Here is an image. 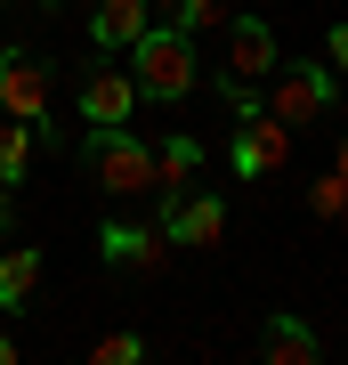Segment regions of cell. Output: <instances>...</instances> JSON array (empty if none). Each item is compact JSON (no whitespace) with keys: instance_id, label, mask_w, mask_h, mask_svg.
<instances>
[{"instance_id":"cell-1","label":"cell","mask_w":348,"mask_h":365,"mask_svg":"<svg viewBox=\"0 0 348 365\" xmlns=\"http://www.w3.org/2000/svg\"><path fill=\"white\" fill-rule=\"evenodd\" d=\"M130 81H138L146 106H179V98H194V81H203L194 41H186L179 25H146L138 41H130Z\"/></svg>"},{"instance_id":"cell-2","label":"cell","mask_w":348,"mask_h":365,"mask_svg":"<svg viewBox=\"0 0 348 365\" xmlns=\"http://www.w3.org/2000/svg\"><path fill=\"white\" fill-rule=\"evenodd\" d=\"M275 25L268 16H227V49H219V73H211V90H219L235 114H251L259 106V81L275 73Z\"/></svg>"},{"instance_id":"cell-3","label":"cell","mask_w":348,"mask_h":365,"mask_svg":"<svg viewBox=\"0 0 348 365\" xmlns=\"http://www.w3.org/2000/svg\"><path fill=\"white\" fill-rule=\"evenodd\" d=\"M259 106H268L284 130H308V122H324L340 106V73L316 66V57H275V73L259 81Z\"/></svg>"},{"instance_id":"cell-4","label":"cell","mask_w":348,"mask_h":365,"mask_svg":"<svg viewBox=\"0 0 348 365\" xmlns=\"http://www.w3.org/2000/svg\"><path fill=\"white\" fill-rule=\"evenodd\" d=\"M81 170H90L97 195H154V146L130 130V122L81 138Z\"/></svg>"},{"instance_id":"cell-5","label":"cell","mask_w":348,"mask_h":365,"mask_svg":"<svg viewBox=\"0 0 348 365\" xmlns=\"http://www.w3.org/2000/svg\"><path fill=\"white\" fill-rule=\"evenodd\" d=\"M49 90H57V73H49L41 49H9L0 57V114L33 122V146H65V130L49 122Z\"/></svg>"},{"instance_id":"cell-6","label":"cell","mask_w":348,"mask_h":365,"mask_svg":"<svg viewBox=\"0 0 348 365\" xmlns=\"http://www.w3.org/2000/svg\"><path fill=\"white\" fill-rule=\"evenodd\" d=\"M227 163H235V179H268V170H284V163H292V130L268 114V106H251V114H235Z\"/></svg>"},{"instance_id":"cell-7","label":"cell","mask_w":348,"mask_h":365,"mask_svg":"<svg viewBox=\"0 0 348 365\" xmlns=\"http://www.w3.org/2000/svg\"><path fill=\"white\" fill-rule=\"evenodd\" d=\"M138 81H130V66H114V57H90L81 66V114H90V130H114V122L138 114Z\"/></svg>"},{"instance_id":"cell-8","label":"cell","mask_w":348,"mask_h":365,"mask_svg":"<svg viewBox=\"0 0 348 365\" xmlns=\"http://www.w3.org/2000/svg\"><path fill=\"white\" fill-rule=\"evenodd\" d=\"M170 244H194V252H211V244H227V195H203V187H186V195H162V220H154Z\"/></svg>"},{"instance_id":"cell-9","label":"cell","mask_w":348,"mask_h":365,"mask_svg":"<svg viewBox=\"0 0 348 365\" xmlns=\"http://www.w3.org/2000/svg\"><path fill=\"white\" fill-rule=\"evenodd\" d=\"M97 260H105V268H130V276H162L170 235L146 227V220H105V227H97Z\"/></svg>"},{"instance_id":"cell-10","label":"cell","mask_w":348,"mask_h":365,"mask_svg":"<svg viewBox=\"0 0 348 365\" xmlns=\"http://www.w3.org/2000/svg\"><path fill=\"white\" fill-rule=\"evenodd\" d=\"M316 357H324V333H308L292 309H275L259 325V365H316Z\"/></svg>"},{"instance_id":"cell-11","label":"cell","mask_w":348,"mask_h":365,"mask_svg":"<svg viewBox=\"0 0 348 365\" xmlns=\"http://www.w3.org/2000/svg\"><path fill=\"white\" fill-rule=\"evenodd\" d=\"M146 25H154L146 0H97V9H90V41H97V49H130Z\"/></svg>"},{"instance_id":"cell-12","label":"cell","mask_w":348,"mask_h":365,"mask_svg":"<svg viewBox=\"0 0 348 365\" xmlns=\"http://www.w3.org/2000/svg\"><path fill=\"white\" fill-rule=\"evenodd\" d=\"M203 179V138H162L154 146V195H186V187Z\"/></svg>"},{"instance_id":"cell-13","label":"cell","mask_w":348,"mask_h":365,"mask_svg":"<svg viewBox=\"0 0 348 365\" xmlns=\"http://www.w3.org/2000/svg\"><path fill=\"white\" fill-rule=\"evenodd\" d=\"M33 292H41V252L33 244H9V252H0V317L25 309Z\"/></svg>"},{"instance_id":"cell-14","label":"cell","mask_w":348,"mask_h":365,"mask_svg":"<svg viewBox=\"0 0 348 365\" xmlns=\"http://www.w3.org/2000/svg\"><path fill=\"white\" fill-rule=\"evenodd\" d=\"M25 163H33V122H9V114H0V187L25 179Z\"/></svg>"},{"instance_id":"cell-15","label":"cell","mask_w":348,"mask_h":365,"mask_svg":"<svg viewBox=\"0 0 348 365\" xmlns=\"http://www.w3.org/2000/svg\"><path fill=\"white\" fill-rule=\"evenodd\" d=\"M227 0H179V9H170V25H179L186 41H203V33H227Z\"/></svg>"},{"instance_id":"cell-16","label":"cell","mask_w":348,"mask_h":365,"mask_svg":"<svg viewBox=\"0 0 348 365\" xmlns=\"http://www.w3.org/2000/svg\"><path fill=\"white\" fill-rule=\"evenodd\" d=\"M308 211L316 220H348V170H324V179L308 187Z\"/></svg>"},{"instance_id":"cell-17","label":"cell","mask_w":348,"mask_h":365,"mask_svg":"<svg viewBox=\"0 0 348 365\" xmlns=\"http://www.w3.org/2000/svg\"><path fill=\"white\" fill-rule=\"evenodd\" d=\"M90 357H97V365H138V357H146V341H138V333H105Z\"/></svg>"},{"instance_id":"cell-18","label":"cell","mask_w":348,"mask_h":365,"mask_svg":"<svg viewBox=\"0 0 348 365\" xmlns=\"http://www.w3.org/2000/svg\"><path fill=\"white\" fill-rule=\"evenodd\" d=\"M324 49H332L324 66H332V73H348V25H332V33H324Z\"/></svg>"},{"instance_id":"cell-19","label":"cell","mask_w":348,"mask_h":365,"mask_svg":"<svg viewBox=\"0 0 348 365\" xmlns=\"http://www.w3.org/2000/svg\"><path fill=\"white\" fill-rule=\"evenodd\" d=\"M332 170H348V130H340V146H332Z\"/></svg>"},{"instance_id":"cell-20","label":"cell","mask_w":348,"mask_h":365,"mask_svg":"<svg viewBox=\"0 0 348 365\" xmlns=\"http://www.w3.org/2000/svg\"><path fill=\"white\" fill-rule=\"evenodd\" d=\"M0 365H16V341H9V333H0Z\"/></svg>"},{"instance_id":"cell-21","label":"cell","mask_w":348,"mask_h":365,"mask_svg":"<svg viewBox=\"0 0 348 365\" xmlns=\"http://www.w3.org/2000/svg\"><path fill=\"white\" fill-rule=\"evenodd\" d=\"M0 227H9V187H0Z\"/></svg>"},{"instance_id":"cell-22","label":"cell","mask_w":348,"mask_h":365,"mask_svg":"<svg viewBox=\"0 0 348 365\" xmlns=\"http://www.w3.org/2000/svg\"><path fill=\"white\" fill-rule=\"evenodd\" d=\"M146 9H162V16H170V9H179V0H146Z\"/></svg>"},{"instance_id":"cell-23","label":"cell","mask_w":348,"mask_h":365,"mask_svg":"<svg viewBox=\"0 0 348 365\" xmlns=\"http://www.w3.org/2000/svg\"><path fill=\"white\" fill-rule=\"evenodd\" d=\"M41 9H65V0H41Z\"/></svg>"}]
</instances>
